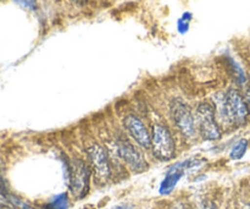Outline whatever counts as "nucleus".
Here are the masks:
<instances>
[{
  "mask_svg": "<svg viewBox=\"0 0 250 209\" xmlns=\"http://www.w3.org/2000/svg\"><path fill=\"white\" fill-rule=\"evenodd\" d=\"M151 152L160 162H168L176 156V139L170 127L164 122H155L151 127Z\"/></svg>",
  "mask_w": 250,
  "mask_h": 209,
  "instance_id": "nucleus-1",
  "label": "nucleus"
},
{
  "mask_svg": "<svg viewBox=\"0 0 250 209\" xmlns=\"http://www.w3.org/2000/svg\"><path fill=\"white\" fill-rule=\"evenodd\" d=\"M170 116L173 125L186 139H194L198 136L195 113L183 100L173 99L170 104Z\"/></svg>",
  "mask_w": 250,
  "mask_h": 209,
  "instance_id": "nucleus-2",
  "label": "nucleus"
},
{
  "mask_svg": "<svg viewBox=\"0 0 250 209\" xmlns=\"http://www.w3.org/2000/svg\"><path fill=\"white\" fill-rule=\"evenodd\" d=\"M92 169L88 162L75 158L68 163V187L71 195L77 200H82L89 191Z\"/></svg>",
  "mask_w": 250,
  "mask_h": 209,
  "instance_id": "nucleus-3",
  "label": "nucleus"
},
{
  "mask_svg": "<svg viewBox=\"0 0 250 209\" xmlns=\"http://www.w3.org/2000/svg\"><path fill=\"white\" fill-rule=\"evenodd\" d=\"M195 119H197L198 132L205 141H216L222 136L221 126L215 116L212 104L202 102L195 108Z\"/></svg>",
  "mask_w": 250,
  "mask_h": 209,
  "instance_id": "nucleus-4",
  "label": "nucleus"
},
{
  "mask_svg": "<svg viewBox=\"0 0 250 209\" xmlns=\"http://www.w3.org/2000/svg\"><path fill=\"white\" fill-rule=\"evenodd\" d=\"M115 151L119 159H121L125 165L133 173L142 174L148 170V162L138 147H136L134 142L125 137H119L115 141Z\"/></svg>",
  "mask_w": 250,
  "mask_h": 209,
  "instance_id": "nucleus-5",
  "label": "nucleus"
},
{
  "mask_svg": "<svg viewBox=\"0 0 250 209\" xmlns=\"http://www.w3.org/2000/svg\"><path fill=\"white\" fill-rule=\"evenodd\" d=\"M87 161L95 180L99 184L107 183L112 174L111 161L107 151L99 143H93L85 149Z\"/></svg>",
  "mask_w": 250,
  "mask_h": 209,
  "instance_id": "nucleus-6",
  "label": "nucleus"
},
{
  "mask_svg": "<svg viewBox=\"0 0 250 209\" xmlns=\"http://www.w3.org/2000/svg\"><path fill=\"white\" fill-rule=\"evenodd\" d=\"M124 127L137 146L143 149H150L151 132L141 117L133 114L127 115L124 119Z\"/></svg>",
  "mask_w": 250,
  "mask_h": 209,
  "instance_id": "nucleus-7",
  "label": "nucleus"
},
{
  "mask_svg": "<svg viewBox=\"0 0 250 209\" xmlns=\"http://www.w3.org/2000/svg\"><path fill=\"white\" fill-rule=\"evenodd\" d=\"M226 97L233 126L246 125L250 115L244 95L237 88H229L226 92Z\"/></svg>",
  "mask_w": 250,
  "mask_h": 209,
  "instance_id": "nucleus-8",
  "label": "nucleus"
},
{
  "mask_svg": "<svg viewBox=\"0 0 250 209\" xmlns=\"http://www.w3.org/2000/svg\"><path fill=\"white\" fill-rule=\"evenodd\" d=\"M190 170V162L188 159L182 162H178L175 165L171 166L170 169L166 173L165 178L163 179L160 184V187H159V193L161 196H167L175 190V187L177 186V184L180 183L181 179L183 178V175L186 174V171Z\"/></svg>",
  "mask_w": 250,
  "mask_h": 209,
  "instance_id": "nucleus-9",
  "label": "nucleus"
},
{
  "mask_svg": "<svg viewBox=\"0 0 250 209\" xmlns=\"http://www.w3.org/2000/svg\"><path fill=\"white\" fill-rule=\"evenodd\" d=\"M212 107L215 110V116H216L217 122L221 127H232L233 121H232L231 114H229V104H227L226 92H219L212 95Z\"/></svg>",
  "mask_w": 250,
  "mask_h": 209,
  "instance_id": "nucleus-10",
  "label": "nucleus"
},
{
  "mask_svg": "<svg viewBox=\"0 0 250 209\" xmlns=\"http://www.w3.org/2000/svg\"><path fill=\"white\" fill-rule=\"evenodd\" d=\"M249 148V141L247 139H241L232 146L229 151V158L232 161H239L246 156L247 151Z\"/></svg>",
  "mask_w": 250,
  "mask_h": 209,
  "instance_id": "nucleus-11",
  "label": "nucleus"
},
{
  "mask_svg": "<svg viewBox=\"0 0 250 209\" xmlns=\"http://www.w3.org/2000/svg\"><path fill=\"white\" fill-rule=\"evenodd\" d=\"M70 207V200L68 195L66 192L56 195L48 205L44 207V209H67Z\"/></svg>",
  "mask_w": 250,
  "mask_h": 209,
  "instance_id": "nucleus-12",
  "label": "nucleus"
},
{
  "mask_svg": "<svg viewBox=\"0 0 250 209\" xmlns=\"http://www.w3.org/2000/svg\"><path fill=\"white\" fill-rule=\"evenodd\" d=\"M229 65H231L232 73H233L234 81L237 82V85H239V86L246 85V83H247V76H246V73H244L243 69H242L241 66H239L238 64L236 63V61L232 60V59H229Z\"/></svg>",
  "mask_w": 250,
  "mask_h": 209,
  "instance_id": "nucleus-13",
  "label": "nucleus"
},
{
  "mask_svg": "<svg viewBox=\"0 0 250 209\" xmlns=\"http://www.w3.org/2000/svg\"><path fill=\"white\" fill-rule=\"evenodd\" d=\"M16 4H19L20 6L24 7L27 10H31V11H34L37 9V1L36 0H14Z\"/></svg>",
  "mask_w": 250,
  "mask_h": 209,
  "instance_id": "nucleus-14",
  "label": "nucleus"
},
{
  "mask_svg": "<svg viewBox=\"0 0 250 209\" xmlns=\"http://www.w3.org/2000/svg\"><path fill=\"white\" fill-rule=\"evenodd\" d=\"M178 31L181 32V33H186V32L188 31V28H189V21H186V20L181 19L180 21H178Z\"/></svg>",
  "mask_w": 250,
  "mask_h": 209,
  "instance_id": "nucleus-15",
  "label": "nucleus"
},
{
  "mask_svg": "<svg viewBox=\"0 0 250 209\" xmlns=\"http://www.w3.org/2000/svg\"><path fill=\"white\" fill-rule=\"evenodd\" d=\"M11 203L9 202V200L6 198V196L0 191V209L1 208H6V207H11Z\"/></svg>",
  "mask_w": 250,
  "mask_h": 209,
  "instance_id": "nucleus-16",
  "label": "nucleus"
},
{
  "mask_svg": "<svg viewBox=\"0 0 250 209\" xmlns=\"http://www.w3.org/2000/svg\"><path fill=\"white\" fill-rule=\"evenodd\" d=\"M243 95H244V99H246L247 107H248V110H249V115H250V86H248V87L246 88V91H244Z\"/></svg>",
  "mask_w": 250,
  "mask_h": 209,
  "instance_id": "nucleus-17",
  "label": "nucleus"
},
{
  "mask_svg": "<svg viewBox=\"0 0 250 209\" xmlns=\"http://www.w3.org/2000/svg\"><path fill=\"white\" fill-rule=\"evenodd\" d=\"M4 173H5V162L4 159L0 157V178H4Z\"/></svg>",
  "mask_w": 250,
  "mask_h": 209,
  "instance_id": "nucleus-18",
  "label": "nucleus"
},
{
  "mask_svg": "<svg viewBox=\"0 0 250 209\" xmlns=\"http://www.w3.org/2000/svg\"><path fill=\"white\" fill-rule=\"evenodd\" d=\"M112 209H133V208H132V206H129V205H119Z\"/></svg>",
  "mask_w": 250,
  "mask_h": 209,
  "instance_id": "nucleus-19",
  "label": "nucleus"
},
{
  "mask_svg": "<svg viewBox=\"0 0 250 209\" xmlns=\"http://www.w3.org/2000/svg\"><path fill=\"white\" fill-rule=\"evenodd\" d=\"M204 209H211V208H204Z\"/></svg>",
  "mask_w": 250,
  "mask_h": 209,
  "instance_id": "nucleus-20",
  "label": "nucleus"
}]
</instances>
